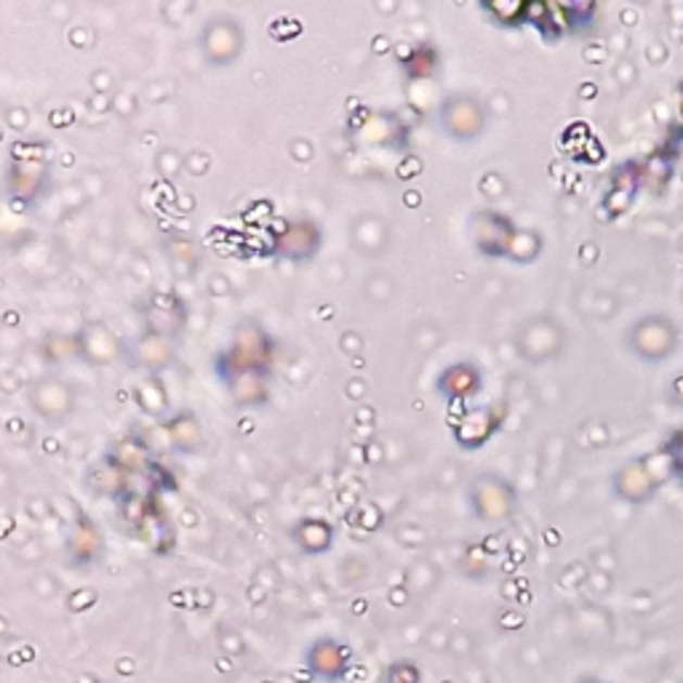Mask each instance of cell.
Wrapping results in <instances>:
<instances>
[{
    "label": "cell",
    "mask_w": 683,
    "mask_h": 683,
    "mask_svg": "<svg viewBox=\"0 0 683 683\" xmlns=\"http://www.w3.org/2000/svg\"><path fill=\"white\" fill-rule=\"evenodd\" d=\"M270 369V340L260 331V337H251V331H246V340H238L219 358L217 371L222 379H227L232 384L243 377H262Z\"/></svg>",
    "instance_id": "6da1fadb"
},
{
    "label": "cell",
    "mask_w": 683,
    "mask_h": 683,
    "mask_svg": "<svg viewBox=\"0 0 683 683\" xmlns=\"http://www.w3.org/2000/svg\"><path fill=\"white\" fill-rule=\"evenodd\" d=\"M320 249V230L307 219L289 222L286 232L278 236L276 251L289 262H311Z\"/></svg>",
    "instance_id": "7a4b0ae2"
},
{
    "label": "cell",
    "mask_w": 683,
    "mask_h": 683,
    "mask_svg": "<svg viewBox=\"0 0 683 683\" xmlns=\"http://www.w3.org/2000/svg\"><path fill=\"white\" fill-rule=\"evenodd\" d=\"M307 668L315 679L340 681L344 668H347V652L340 641L320 638L307 649Z\"/></svg>",
    "instance_id": "3957f363"
},
{
    "label": "cell",
    "mask_w": 683,
    "mask_h": 683,
    "mask_svg": "<svg viewBox=\"0 0 683 683\" xmlns=\"http://www.w3.org/2000/svg\"><path fill=\"white\" fill-rule=\"evenodd\" d=\"M318 536H320V540H326V542H334V529L326 527L324 521H302L300 527L294 529V540L300 542L302 551L315 553V556H318V553L329 551V547H326V545H320Z\"/></svg>",
    "instance_id": "277c9868"
}]
</instances>
